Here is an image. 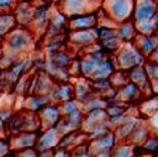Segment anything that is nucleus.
Masks as SVG:
<instances>
[{"instance_id":"9","label":"nucleus","mask_w":158,"mask_h":157,"mask_svg":"<svg viewBox=\"0 0 158 157\" xmlns=\"http://www.w3.org/2000/svg\"><path fill=\"white\" fill-rule=\"evenodd\" d=\"M69 40L78 46H89L94 42H98V27L88 30H77L69 31Z\"/></svg>"},{"instance_id":"22","label":"nucleus","mask_w":158,"mask_h":157,"mask_svg":"<svg viewBox=\"0 0 158 157\" xmlns=\"http://www.w3.org/2000/svg\"><path fill=\"white\" fill-rule=\"evenodd\" d=\"M17 1H21V0H17Z\"/></svg>"},{"instance_id":"18","label":"nucleus","mask_w":158,"mask_h":157,"mask_svg":"<svg viewBox=\"0 0 158 157\" xmlns=\"http://www.w3.org/2000/svg\"><path fill=\"white\" fill-rule=\"evenodd\" d=\"M43 2H46V4H49V5H56V4H58L60 0H42Z\"/></svg>"},{"instance_id":"19","label":"nucleus","mask_w":158,"mask_h":157,"mask_svg":"<svg viewBox=\"0 0 158 157\" xmlns=\"http://www.w3.org/2000/svg\"><path fill=\"white\" fill-rule=\"evenodd\" d=\"M153 122L158 126V110L154 112V115H153Z\"/></svg>"},{"instance_id":"7","label":"nucleus","mask_w":158,"mask_h":157,"mask_svg":"<svg viewBox=\"0 0 158 157\" xmlns=\"http://www.w3.org/2000/svg\"><path fill=\"white\" fill-rule=\"evenodd\" d=\"M35 6H36V0H21L17 2L14 10V15L16 17L19 26H25V27L30 26L32 21Z\"/></svg>"},{"instance_id":"10","label":"nucleus","mask_w":158,"mask_h":157,"mask_svg":"<svg viewBox=\"0 0 158 157\" xmlns=\"http://www.w3.org/2000/svg\"><path fill=\"white\" fill-rule=\"evenodd\" d=\"M127 73H128V80L137 84L142 91H143V89H151L149 88V78H148V74H147L143 64L133 67L132 69L127 70Z\"/></svg>"},{"instance_id":"11","label":"nucleus","mask_w":158,"mask_h":157,"mask_svg":"<svg viewBox=\"0 0 158 157\" xmlns=\"http://www.w3.org/2000/svg\"><path fill=\"white\" fill-rule=\"evenodd\" d=\"M116 28H117L118 36L122 40V42H132L138 33L136 25H135V21L132 19L117 23Z\"/></svg>"},{"instance_id":"21","label":"nucleus","mask_w":158,"mask_h":157,"mask_svg":"<svg viewBox=\"0 0 158 157\" xmlns=\"http://www.w3.org/2000/svg\"><path fill=\"white\" fill-rule=\"evenodd\" d=\"M0 38H2V37H1V36H0Z\"/></svg>"},{"instance_id":"6","label":"nucleus","mask_w":158,"mask_h":157,"mask_svg":"<svg viewBox=\"0 0 158 157\" xmlns=\"http://www.w3.org/2000/svg\"><path fill=\"white\" fill-rule=\"evenodd\" d=\"M98 22H99V10L79 14V15L68 17V31L94 28V27H98Z\"/></svg>"},{"instance_id":"16","label":"nucleus","mask_w":158,"mask_h":157,"mask_svg":"<svg viewBox=\"0 0 158 157\" xmlns=\"http://www.w3.org/2000/svg\"><path fill=\"white\" fill-rule=\"evenodd\" d=\"M17 0H0V12H14Z\"/></svg>"},{"instance_id":"15","label":"nucleus","mask_w":158,"mask_h":157,"mask_svg":"<svg viewBox=\"0 0 158 157\" xmlns=\"http://www.w3.org/2000/svg\"><path fill=\"white\" fill-rule=\"evenodd\" d=\"M142 108H144V110H146L149 115H153V114L158 110V99H157V98H149L147 101L143 103Z\"/></svg>"},{"instance_id":"17","label":"nucleus","mask_w":158,"mask_h":157,"mask_svg":"<svg viewBox=\"0 0 158 157\" xmlns=\"http://www.w3.org/2000/svg\"><path fill=\"white\" fill-rule=\"evenodd\" d=\"M148 59H149V61H153V62H156V63H158V47L152 52V54L148 57Z\"/></svg>"},{"instance_id":"12","label":"nucleus","mask_w":158,"mask_h":157,"mask_svg":"<svg viewBox=\"0 0 158 157\" xmlns=\"http://www.w3.org/2000/svg\"><path fill=\"white\" fill-rule=\"evenodd\" d=\"M17 26L14 12H0V36L4 37L7 32Z\"/></svg>"},{"instance_id":"4","label":"nucleus","mask_w":158,"mask_h":157,"mask_svg":"<svg viewBox=\"0 0 158 157\" xmlns=\"http://www.w3.org/2000/svg\"><path fill=\"white\" fill-rule=\"evenodd\" d=\"M4 42L9 47V51L11 52H19L23 51L26 47L30 46L32 38H31V31L28 27L25 26H16L10 32H7L4 36Z\"/></svg>"},{"instance_id":"14","label":"nucleus","mask_w":158,"mask_h":157,"mask_svg":"<svg viewBox=\"0 0 158 157\" xmlns=\"http://www.w3.org/2000/svg\"><path fill=\"white\" fill-rule=\"evenodd\" d=\"M142 151L157 155L158 153V137L157 136H148L144 140V143L142 145Z\"/></svg>"},{"instance_id":"20","label":"nucleus","mask_w":158,"mask_h":157,"mask_svg":"<svg viewBox=\"0 0 158 157\" xmlns=\"http://www.w3.org/2000/svg\"><path fill=\"white\" fill-rule=\"evenodd\" d=\"M139 157H151V156H148V155H143V156H139Z\"/></svg>"},{"instance_id":"13","label":"nucleus","mask_w":158,"mask_h":157,"mask_svg":"<svg viewBox=\"0 0 158 157\" xmlns=\"http://www.w3.org/2000/svg\"><path fill=\"white\" fill-rule=\"evenodd\" d=\"M120 93L122 95V98H125L123 100H133L135 98H137L138 95H141L142 90L139 89V87L132 82H127L126 84H123L120 88Z\"/></svg>"},{"instance_id":"8","label":"nucleus","mask_w":158,"mask_h":157,"mask_svg":"<svg viewBox=\"0 0 158 157\" xmlns=\"http://www.w3.org/2000/svg\"><path fill=\"white\" fill-rule=\"evenodd\" d=\"M132 42L139 49V52L146 58H148L152 54V52L158 47V35L157 33H149V35L137 33V36Z\"/></svg>"},{"instance_id":"2","label":"nucleus","mask_w":158,"mask_h":157,"mask_svg":"<svg viewBox=\"0 0 158 157\" xmlns=\"http://www.w3.org/2000/svg\"><path fill=\"white\" fill-rule=\"evenodd\" d=\"M133 7L135 0H101L100 5L101 11L116 23L132 19Z\"/></svg>"},{"instance_id":"5","label":"nucleus","mask_w":158,"mask_h":157,"mask_svg":"<svg viewBox=\"0 0 158 157\" xmlns=\"http://www.w3.org/2000/svg\"><path fill=\"white\" fill-rule=\"evenodd\" d=\"M158 12V0H135L132 20L135 23L154 20Z\"/></svg>"},{"instance_id":"3","label":"nucleus","mask_w":158,"mask_h":157,"mask_svg":"<svg viewBox=\"0 0 158 157\" xmlns=\"http://www.w3.org/2000/svg\"><path fill=\"white\" fill-rule=\"evenodd\" d=\"M101 0H60L57 6L67 17H72L79 14L91 12L100 9Z\"/></svg>"},{"instance_id":"1","label":"nucleus","mask_w":158,"mask_h":157,"mask_svg":"<svg viewBox=\"0 0 158 157\" xmlns=\"http://www.w3.org/2000/svg\"><path fill=\"white\" fill-rule=\"evenodd\" d=\"M146 59L147 58L139 52L133 42H122V45L115 52L114 63L117 69L130 70L133 67L144 64Z\"/></svg>"}]
</instances>
